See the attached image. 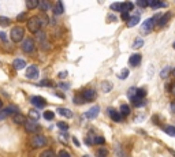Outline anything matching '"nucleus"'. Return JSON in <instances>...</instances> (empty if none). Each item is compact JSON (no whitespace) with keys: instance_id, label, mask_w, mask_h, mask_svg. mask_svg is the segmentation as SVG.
Here are the masks:
<instances>
[{"instance_id":"f257e3e1","label":"nucleus","mask_w":175,"mask_h":157,"mask_svg":"<svg viewBox=\"0 0 175 157\" xmlns=\"http://www.w3.org/2000/svg\"><path fill=\"white\" fill-rule=\"evenodd\" d=\"M47 22H48V18L47 17H44V15H34V17L29 18V19L26 21V23H28L29 32L37 34V33L41 30V28L47 23Z\"/></svg>"},{"instance_id":"f03ea898","label":"nucleus","mask_w":175,"mask_h":157,"mask_svg":"<svg viewBox=\"0 0 175 157\" xmlns=\"http://www.w3.org/2000/svg\"><path fill=\"white\" fill-rule=\"evenodd\" d=\"M160 14L159 15H155V17H152V18H149V19H147L144 22L142 25H141V29H140V33L142 36H147V34H149V33L152 32V29H153V26L157 23L156 21H159L160 19Z\"/></svg>"},{"instance_id":"7ed1b4c3","label":"nucleus","mask_w":175,"mask_h":157,"mask_svg":"<svg viewBox=\"0 0 175 157\" xmlns=\"http://www.w3.org/2000/svg\"><path fill=\"white\" fill-rule=\"evenodd\" d=\"M47 144H48V139H47V137L43 135V134H34V135L30 138V145H32V148H34V149L44 148V146H47Z\"/></svg>"},{"instance_id":"20e7f679","label":"nucleus","mask_w":175,"mask_h":157,"mask_svg":"<svg viewBox=\"0 0 175 157\" xmlns=\"http://www.w3.org/2000/svg\"><path fill=\"white\" fill-rule=\"evenodd\" d=\"M23 36H25V30L21 26H14L10 32V37L13 43H21L23 41Z\"/></svg>"},{"instance_id":"39448f33","label":"nucleus","mask_w":175,"mask_h":157,"mask_svg":"<svg viewBox=\"0 0 175 157\" xmlns=\"http://www.w3.org/2000/svg\"><path fill=\"white\" fill-rule=\"evenodd\" d=\"M15 114H19V109H18V107H15V105L6 107L4 109L0 111V122L6 120V119L10 116V115H15Z\"/></svg>"},{"instance_id":"423d86ee","label":"nucleus","mask_w":175,"mask_h":157,"mask_svg":"<svg viewBox=\"0 0 175 157\" xmlns=\"http://www.w3.org/2000/svg\"><path fill=\"white\" fill-rule=\"evenodd\" d=\"M25 130L26 133H30V134H37L40 131V126L39 123H37L36 120H32V119H29V120H26L25 123Z\"/></svg>"},{"instance_id":"0eeeda50","label":"nucleus","mask_w":175,"mask_h":157,"mask_svg":"<svg viewBox=\"0 0 175 157\" xmlns=\"http://www.w3.org/2000/svg\"><path fill=\"white\" fill-rule=\"evenodd\" d=\"M21 48L25 53H32L34 51V40L33 38H25L21 44Z\"/></svg>"},{"instance_id":"6e6552de","label":"nucleus","mask_w":175,"mask_h":157,"mask_svg":"<svg viewBox=\"0 0 175 157\" xmlns=\"http://www.w3.org/2000/svg\"><path fill=\"white\" fill-rule=\"evenodd\" d=\"M25 77L28 78V79H37V78L40 77V70L37 66H29L28 68H26V74Z\"/></svg>"},{"instance_id":"1a4fd4ad","label":"nucleus","mask_w":175,"mask_h":157,"mask_svg":"<svg viewBox=\"0 0 175 157\" xmlns=\"http://www.w3.org/2000/svg\"><path fill=\"white\" fill-rule=\"evenodd\" d=\"M30 103L37 108V109H40V108H44V107L47 105V101L43 99V97H40V96H33L32 99H30Z\"/></svg>"},{"instance_id":"9d476101","label":"nucleus","mask_w":175,"mask_h":157,"mask_svg":"<svg viewBox=\"0 0 175 157\" xmlns=\"http://www.w3.org/2000/svg\"><path fill=\"white\" fill-rule=\"evenodd\" d=\"M36 38H37V41H39V44H41V47L44 48V49H48V48H49V45H47L48 43H47V34H45V32L40 30L36 34Z\"/></svg>"},{"instance_id":"9b49d317","label":"nucleus","mask_w":175,"mask_h":157,"mask_svg":"<svg viewBox=\"0 0 175 157\" xmlns=\"http://www.w3.org/2000/svg\"><path fill=\"white\" fill-rule=\"evenodd\" d=\"M99 114H100V107H99V105H95V107H92L89 111L85 112V114H84V118L95 119V118L99 116Z\"/></svg>"},{"instance_id":"f8f14e48","label":"nucleus","mask_w":175,"mask_h":157,"mask_svg":"<svg viewBox=\"0 0 175 157\" xmlns=\"http://www.w3.org/2000/svg\"><path fill=\"white\" fill-rule=\"evenodd\" d=\"M108 114H110V118L112 119L114 122H116V123H121L122 120H123V116H122V115H121V112L115 111L114 108H108Z\"/></svg>"},{"instance_id":"ddd939ff","label":"nucleus","mask_w":175,"mask_h":157,"mask_svg":"<svg viewBox=\"0 0 175 157\" xmlns=\"http://www.w3.org/2000/svg\"><path fill=\"white\" fill-rule=\"evenodd\" d=\"M82 97L85 99V103H89V101H92V100H95L96 92L93 90V89H85L82 92Z\"/></svg>"},{"instance_id":"4468645a","label":"nucleus","mask_w":175,"mask_h":157,"mask_svg":"<svg viewBox=\"0 0 175 157\" xmlns=\"http://www.w3.org/2000/svg\"><path fill=\"white\" fill-rule=\"evenodd\" d=\"M141 60H142V56H141L140 53H134L129 58V64L131 67H137L141 63Z\"/></svg>"},{"instance_id":"2eb2a0df","label":"nucleus","mask_w":175,"mask_h":157,"mask_svg":"<svg viewBox=\"0 0 175 157\" xmlns=\"http://www.w3.org/2000/svg\"><path fill=\"white\" fill-rule=\"evenodd\" d=\"M140 13H137L136 15H133V17H130V19L127 22V28H134V26H137L140 23Z\"/></svg>"},{"instance_id":"dca6fc26","label":"nucleus","mask_w":175,"mask_h":157,"mask_svg":"<svg viewBox=\"0 0 175 157\" xmlns=\"http://www.w3.org/2000/svg\"><path fill=\"white\" fill-rule=\"evenodd\" d=\"M26 120H28V119H26L25 115H22V114H15V115H13V122L15 123V124H25Z\"/></svg>"},{"instance_id":"f3484780","label":"nucleus","mask_w":175,"mask_h":157,"mask_svg":"<svg viewBox=\"0 0 175 157\" xmlns=\"http://www.w3.org/2000/svg\"><path fill=\"white\" fill-rule=\"evenodd\" d=\"M170 18H171V14H170V13H166V14H163V15L160 17L159 22H157V26H160V28H163V26H166V25L170 22Z\"/></svg>"},{"instance_id":"a211bd4d","label":"nucleus","mask_w":175,"mask_h":157,"mask_svg":"<svg viewBox=\"0 0 175 157\" xmlns=\"http://www.w3.org/2000/svg\"><path fill=\"white\" fill-rule=\"evenodd\" d=\"M52 10H54V14H55V15H62V14L64 13V7H63V3H62V2H56Z\"/></svg>"},{"instance_id":"6ab92c4d","label":"nucleus","mask_w":175,"mask_h":157,"mask_svg":"<svg viewBox=\"0 0 175 157\" xmlns=\"http://www.w3.org/2000/svg\"><path fill=\"white\" fill-rule=\"evenodd\" d=\"M13 66H14V68L15 70H23L25 68V66H26V62L23 60V59H15V60L13 62Z\"/></svg>"},{"instance_id":"aec40b11","label":"nucleus","mask_w":175,"mask_h":157,"mask_svg":"<svg viewBox=\"0 0 175 157\" xmlns=\"http://www.w3.org/2000/svg\"><path fill=\"white\" fill-rule=\"evenodd\" d=\"M56 112L60 116H64V118H73V112L71 109H67V108H58Z\"/></svg>"},{"instance_id":"412c9836","label":"nucleus","mask_w":175,"mask_h":157,"mask_svg":"<svg viewBox=\"0 0 175 157\" xmlns=\"http://www.w3.org/2000/svg\"><path fill=\"white\" fill-rule=\"evenodd\" d=\"M51 3L47 2V0H40V4H39V8L43 11V13H47V11L51 10Z\"/></svg>"},{"instance_id":"4be33fe9","label":"nucleus","mask_w":175,"mask_h":157,"mask_svg":"<svg viewBox=\"0 0 175 157\" xmlns=\"http://www.w3.org/2000/svg\"><path fill=\"white\" fill-rule=\"evenodd\" d=\"M167 4L163 2H157V0H149L148 2V7H152V8H162V7H166Z\"/></svg>"},{"instance_id":"5701e85b","label":"nucleus","mask_w":175,"mask_h":157,"mask_svg":"<svg viewBox=\"0 0 175 157\" xmlns=\"http://www.w3.org/2000/svg\"><path fill=\"white\" fill-rule=\"evenodd\" d=\"M112 88H114V85L111 84L110 81H103L101 82V90L104 93H110L111 90H112Z\"/></svg>"},{"instance_id":"b1692460","label":"nucleus","mask_w":175,"mask_h":157,"mask_svg":"<svg viewBox=\"0 0 175 157\" xmlns=\"http://www.w3.org/2000/svg\"><path fill=\"white\" fill-rule=\"evenodd\" d=\"M119 112H121L122 116L126 118V116H129V115H130L131 109H130V107L127 105V104H122V105H121V109H119Z\"/></svg>"},{"instance_id":"393cba45","label":"nucleus","mask_w":175,"mask_h":157,"mask_svg":"<svg viewBox=\"0 0 175 157\" xmlns=\"http://www.w3.org/2000/svg\"><path fill=\"white\" fill-rule=\"evenodd\" d=\"M133 8H134V3H131V2L122 3V13H130Z\"/></svg>"},{"instance_id":"a878e982","label":"nucleus","mask_w":175,"mask_h":157,"mask_svg":"<svg viewBox=\"0 0 175 157\" xmlns=\"http://www.w3.org/2000/svg\"><path fill=\"white\" fill-rule=\"evenodd\" d=\"M40 4V2L39 0H26V7H28L29 10H34L37 8Z\"/></svg>"},{"instance_id":"bb28decb","label":"nucleus","mask_w":175,"mask_h":157,"mask_svg":"<svg viewBox=\"0 0 175 157\" xmlns=\"http://www.w3.org/2000/svg\"><path fill=\"white\" fill-rule=\"evenodd\" d=\"M29 116H30L32 120H39L41 118V114L39 112V109H30L29 111Z\"/></svg>"},{"instance_id":"cd10ccee","label":"nucleus","mask_w":175,"mask_h":157,"mask_svg":"<svg viewBox=\"0 0 175 157\" xmlns=\"http://www.w3.org/2000/svg\"><path fill=\"white\" fill-rule=\"evenodd\" d=\"M170 73H172V70H171V67H170V66H166L164 68H163L162 71H160V77H162L163 79H166V78L170 75Z\"/></svg>"},{"instance_id":"c85d7f7f","label":"nucleus","mask_w":175,"mask_h":157,"mask_svg":"<svg viewBox=\"0 0 175 157\" xmlns=\"http://www.w3.org/2000/svg\"><path fill=\"white\" fill-rule=\"evenodd\" d=\"M142 45H144V40L142 38H136L131 44V48L133 49H138V48H141Z\"/></svg>"},{"instance_id":"c756f323","label":"nucleus","mask_w":175,"mask_h":157,"mask_svg":"<svg viewBox=\"0 0 175 157\" xmlns=\"http://www.w3.org/2000/svg\"><path fill=\"white\" fill-rule=\"evenodd\" d=\"M11 23V21H10V18H7V17H0V26H3V28H7Z\"/></svg>"},{"instance_id":"7c9ffc66","label":"nucleus","mask_w":175,"mask_h":157,"mask_svg":"<svg viewBox=\"0 0 175 157\" xmlns=\"http://www.w3.org/2000/svg\"><path fill=\"white\" fill-rule=\"evenodd\" d=\"M164 131L171 137H175V127L174 126H166L164 127Z\"/></svg>"},{"instance_id":"2f4dec72","label":"nucleus","mask_w":175,"mask_h":157,"mask_svg":"<svg viewBox=\"0 0 175 157\" xmlns=\"http://www.w3.org/2000/svg\"><path fill=\"white\" fill-rule=\"evenodd\" d=\"M129 74H130L129 70H127V68H123V70L121 71V73L118 74V78H119V79H126V78L129 77Z\"/></svg>"},{"instance_id":"473e14b6","label":"nucleus","mask_w":175,"mask_h":157,"mask_svg":"<svg viewBox=\"0 0 175 157\" xmlns=\"http://www.w3.org/2000/svg\"><path fill=\"white\" fill-rule=\"evenodd\" d=\"M43 116L47 120H54V118H55V112H52V111H45V112H44Z\"/></svg>"},{"instance_id":"72a5a7b5","label":"nucleus","mask_w":175,"mask_h":157,"mask_svg":"<svg viewBox=\"0 0 175 157\" xmlns=\"http://www.w3.org/2000/svg\"><path fill=\"white\" fill-rule=\"evenodd\" d=\"M96 156H97V157H107V156H108V150L101 148V149H99V150H97Z\"/></svg>"},{"instance_id":"f704fd0d","label":"nucleus","mask_w":175,"mask_h":157,"mask_svg":"<svg viewBox=\"0 0 175 157\" xmlns=\"http://www.w3.org/2000/svg\"><path fill=\"white\" fill-rule=\"evenodd\" d=\"M111 10L112 11H121L122 13V3H112V4H111Z\"/></svg>"},{"instance_id":"c9c22d12","label":"nucleus","mask_w":175,"mask_h":157,"mask_svg":"<svg viewBox=\"0 0 175 157\" xmlns=\"http://www.w3.org/2000/svg\"><path fill=\"white\" fill-rule=\"evenodd\" d=\"M58 127L62 130V131H67V130H69V124H67L66 122H59L58 123Z\"/></svg>"},{"instance_id":"e433bc0d","label":"nucleus","mask_w":175,"mask_h":157,"mask_svg":"<svg viewBox=\"0 0 175 157\" xmlns=\"http://www.w3.org/2000/svg\"><path fill=\"white\" fill-rule=\"evenodd\" d=\"M95 144H97V145H103V144H106V138L104 137H95Z\"/></svg>"},{"instance_id":"4c0bfd02","label":"nucleus","mask_w":175,"mask_h":157,"mask_svg":"<svg viewBox=\"0 0 175 157\" xmlns=\"http://www.w3.org/2000/svg\"><path fill=\"white\" fill-rule=\"evenodd\" d=\"M40 157H55V153L52 150H44Z\"/></svg>"},{"instance_id":"58836bf2","label":"nucleus","mask_w":175,"mask_h":157,"mask_svg":"<svg viewBox=\"0 0 175 157\" xmlns=\"http://www.w3.org/2000/svg\"><path fill=\"white\" fill-rule=\"evenodd\" d=\"M59 88H60L62 90H69V89H70V84H69V82H60V84H59Z\"/></svg>"},{"instance_id":"ea45409f","label":"nucleus","mask_w":175,"mask_h":157,"mask_svg":"<svg viewBox=\"0 0 175 157\" xmlns=\"http://www.w3.org/2000/svg\"><path fill=\"white\" fill-rule=\"evenodd\" d=\"M28 18V13H21L17 17V21H25Z\"/></svg>"},{"instance_id":"a19ab883","label":"nucleus","mask_w":175,"mask_h":157,"mask_svg":"<svg viewBox=\"0 0 175 157\" xmlns=\"http://www.w3.org/2000/svg\"><path fill=\"white\" fill-rule=\"evenodd\" d=\"M58 157H71V156H70V153H69V152L60 150V152H59V154H58Z\"/></svg>"},{"instance_id":"79ce46f5","label":"nucleus","mask_w":175,"mask_h":157,"mask_svg":"<svg viewBox=\"0 0 175 157\" xmlns=\"http://www.w3.org/2000/svg\"><path fill=\"white\" fill-rule=\"evenodd\" d=\"M136 4L138 6V7H142V8H144V7H148V2H142V0H138Z\"/></svg>"},{"instance_id":"37998d69","label":"nucleus","mask_w":175,"mask_h":157,"mask_svg":"<svg viewBox=\"0 0 175 157\" xmlns=\"http://www.w3.org/2000/svg\"><path fill=\"white\" fill-rule=\"evenodd\" d=\"M40 85H41V86H51L52 82H51V81H48V79H44V81L40 82Z\"/></svg>"},{"instance_id":"c03bdc74","label":"nucleus","mask_w":175,"mask_h":157,"mask_svg":"<svg viewBox=\"0 0 175 157\" xmlns=\"http://www.w3.org/2000/svg\"><path fill=\"white\" fill-rule=\"evenodd\" d=\"M122 19L126 21V22H129L130 19V15H129V13H122Z\"/></svg>"},{"instance_id":"a18cd8bd","label":"nucleus","mask_w":175,"mask_h":157,"mask_svg":"<svg viewBox=\"0 0 175 157\" xmlns=\"http://www.w3.org/2000/svg\"><path fill=\"white\" fill-rule=\"evenodd\" d=\"M0 38H2L3 43H7V34L4 32H0Z\"/></svg>"},{"instance_id":"49530a36","label":"nucleus","mask_w":175,"mask_h":157,"mask_svg":"<svg viewBox=\"0 0 175 157\" xmlns=\"http://www.w3.org/2000/svg\"><path fill=\"white\" fill-rule=\"evenodd\" d=\"M58 77L60 78V79H64V78L67 77V71H62V73H59V74H58Z\"/></svg>"},{"instance_id":"de8ad7c7","label":"nucleus","mask_w":175,"mask_h":157,"mask_svg":"<svg viewBox=\"0 0 175 157\" xmlns=\"http://www.w3.org/2000/svg\"><path fill=\"white\" fill-rule=\"evenodd\" d=\"M71 139H73V142H74V145H75V146H80V142H78V139H77L75 137H73Z\"/></svg>"},{"instance_id":"09e8293b","label":"nucleus","mask_w":175,"mask_h":157,"mask_svg":"<svg viewBox=\"0 0 175 157\" xmlns=\"http://www.w3.org/2000/svg\"><path fill=\"white\" fill-rule=\"evenodd\" d=\"M170 108H171V112H175V103H172L170 105Z\"/></svg>"},{"instance_id":"8fccbe9b","label":"nucleus","mask_w":175,"mask_h":157,"mask_svg":"<svg viewBox=\"0 0 175 157\" xmlns=\"http://www.w3.org/2000/svg\"><path fill=\"white\" fill-rule=\"evenodd\" d=\"M108 21H115V22H116V17H112V15H110V17H108Z\"/></svg>"},{"instance_id":"3c124183","label":"nucleus","mask_w":175,"mask_h":157,"mask_svg":"<svg viewBox=\"0 0 175 157\" xmlns=\"http://www.w3.org/2000/svg\"><path fill=\"white\" fill-rule=\"evenodd\" d=\"M171 93H172V94H175V84L172 85V88H171Z\"/></svg>"},{"instance_id":"603ef678","label":"nucleus","mask_w":175,"mask_h":157,"mask_svg":"<svg viewBox=\"0 0 175 157\" xmlns=\"http://www.w3.org/2000/svg\"><path fill=\"white\" fill-rule=\"evenodd\" d=\"M3 109V103H2V100H0V111Z\"/></svg>"},{"instance_id":"864d4df0","label":"nucleus","mask_w":175,"mask_h":157,"mask_svg":"<svg viewBox=\"0 0 175 157\" xmlns=\"http://www.w3.org/2000/svg\"><path fill=\"white\" fill-rule=\"evenodd\" d=\"M170 153H171V154H172V156H175V152L172 150V149H170Z\"/></svg>"},{"instance_id":"5fc2aeb1","label":"nucleus","mask_w":175,"mask_h":157,"mask_svg":"<svg viewBox=\"0 0 175 157\" xmlns=\"http://www.w3.org/2000/svg\"><path fill=\"white\" fill-rule=\"evenodd\" d=\"M172 75H174V77H175V68H174V70H172Z\"/></svg>"},{"instance_id":"6e6d98bb","label":"nucleus","mask_w":175,"mask_h":157,"mask_svg":"<svg viewBox=\"0 0 175 157\" xmlns=\"http://www.w3.org/2000/svg\"><path fill=\"white\" fill-rule=\"evenodd\" d=\"M172 48H174V49H175V41H174V44H172Z\"/></svg>"},{"instance_id":"4d7b16f0","label":"nucleus","mask_w":175,"mask_h":157,"mask_svg":"<svg viewBox=\"0 0 175 157\" xmlns=\"http://www.w3.org/2000/svg\"><path fill=\"white\" fill-rule=\"evenodd\" d=\"M84 157H90V156H84Z\"/></svg>"}]
</instances>
